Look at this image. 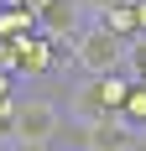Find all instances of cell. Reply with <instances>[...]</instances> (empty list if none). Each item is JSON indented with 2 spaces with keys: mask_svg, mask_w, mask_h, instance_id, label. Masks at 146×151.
I'll return each mask as SVG.
<instances>
[{
  "mask_svg": "<svg viewBox=\"0 0 146 151\" xmlns=\"http://www.w3.org/2000/svg\"><path fill=\"white\" fill-rule=\"evenodd\" d=\"M5 151H58L52 141H26V136H16V141H5Z\"/></svg>",
  "mask_w": 146,
  "mask_h": 151,
  "instance_id": "cell-8",
  "label": "cell"
},
{
  "mask_svg": "<svg viewBox=\"0 0 146 151\" xmlns=\"http://www.w3.org/2000/svg\"><path fill=\"white\" fill-rule=\"evenodd\" d=\"M26 31H37V11H26V5H0V37H26Z\"/></svg>",
  "mask_w": 146,
  "mask_h": 151,
  "instance_id": "cell-5",
  "label": "cell"
},
{
  "mask_svg": "<svg viewBox=\"0 0 146 151\" xmlns=\"http://www.w3.org/2000/svg\"><path fill=\"white\" fill-rule=\"evenodd\" d=\"M136 151H146V125H141V130H136Z\"/></svg>",
  "mask_w": 146,
  "mask_h": 151,
  "instance_id": "cell-11",
  "label": "cell"
},
{
  "mask_svg": "<svg viewBox=\"0 0 146 151\" xmlns=\"http://www.w3.org/2000/svg\"><path fill=\"white\" fill-rule=\"evenodd\" d=\"M99 26L104 31H115V37H141V21H136V0H120V5H110V11L99 16Z\"/></svg>",
  "mask_w": 146,
  "mask_h": 151,
  "instance_id": "cell-4",
  "label": "cell"
},
{
  "mask_svg": "<svg viewBox=\"0 0 146 151\" xmlns=\"http://www.w3.org/2000/svg\"><path fill=\"white\" fill-rule=\"evenodd\" d=\"M136 83H146V68H141V73H136Z\"/></svg>",
  "mask_w": 146,
  "mask_h": 151,
  "instance_id": "cell-13",
  "label": "cell"
},
{
  "mask_svg": "<svg viewBox=\"0 0 146 151\" xmlns=\"http://www.w3.org/2000/svg\"><path fill=\"white\" fill-rule=\"evenodd\" d=\"M120 109H125V120L141 130V125H146V83H131V94H125V104H120Z\"/></svg>",
  "mask_w": 146,
  "mask_h": 151,
  "instance_id": "cell-6",
  "label": "cell"
},
{
  "mask_svg": "<svg viewBox=\"0 0 146 151\" xmlns=\"http://www.w3.org/2000/svg\"><path fill=\"white\" fill-rule=\"evenodd\" d=\"M16 141V99H0V146Z\"/></svg>",
  "mask_w": 146,
  "mask_h": 151,
  "instance_id": "cell-7",
  "label": "cell"
},
{
  "mask_svg": "<svg viewBox=\"0 0 146 151\" xmlns=\"http://www.w3.org/2000/svg\"><path fill=\"white\" fill-rule=\"evenodd\" d=\"M0 99H16V73H0Z\"/></svg>",
  "mask_w": 146,
  "mask_h": 151,
  "instance_id": "cell-9",
  "label": "cell"
},
{
  "mask_svg": "<svg viewBox=\"0 0 146 151\" xmlns=\"http://www.w3.org/2000/svg\"><path fill=\"white\" fill-rule=\"evenodd\" d=\"M0 5H26V0H0Z\"/></svg>",
  "mask_w": 146,
  "mask_h": 151,
  "instance_id": "cell-12",
  "label": "cell"
},
{
  "mask_svg": "<svg viewBox=\"0 0 146 151\" xmlns=\"http://www.w3.org/2000/svg\"><path fill=\"white\" fill-rule=\"evenodd\" d=\"M136 21H141V31H146V0H136Z\"/></svg>",
  "mask_w": 146,
  "mask_h": 151,
  "instance_id": "cell-10",
  "label": "cell"
},
{
  "mask_svg": "<svg viewBox=\"0 0 146 151\" xmlns=\"http://www.w3.org/2000/svg\"><path fill=\"white\" fill-rule=\"evenodd\" d=\"M73 68L78 78H99V73H125V63H131V42L115 37V31H104L99 21H84V31L73 37L68 47Z\"/></svg>",
  "mask_w": 146,
  "mask_h": 151,
  "instance_id": "cell-1",
  "label": "cell"
},
{
  "mask_svg": "<svg viewBox=\"0 0 146 151\" xmlns=\"http://www.w3.org/2000/svg\"><path fill=\"white\" fill-rule=\"evenodd\" d=\"M16 52H21V78H52L63 63V47L42 31H26V37H11Z\"/></svg>",
  "mask_w": 146,
  "mask_h": 151,
  "instance_id": "cell-3",
  "label": "cell"
},
{
  "mask_svg": "<svg viewBox=\"0 0 146 151\" xmlns=\"http://www.w3.org/2000/svg\"><path fill=\"white\" fill-rule=\"evenodd\" d=\"M0 151H5V146H0Z\"/></svg>",
  "mask_w": 146,
  "mask_h": 151,
  "instance_id": "cell-14",
  "label": "cell"
},
{
  "mask_svg": "<svg viewBox=\"0 0 146 151\" xmlns=\"http://www.w3.org/2000/svg\"><path fill=\"white\" fill-rule=\"evenodd\" d=\"M63 120H68L63 99H52V94H31V99H21V94H16V136H26V141H52V146H58Z\"/></svg>",
  "mask_w": 146,
  "mask_h": 151,
  "instance_id": "cell-2",
  "label": "cell"
}]
</instances>
